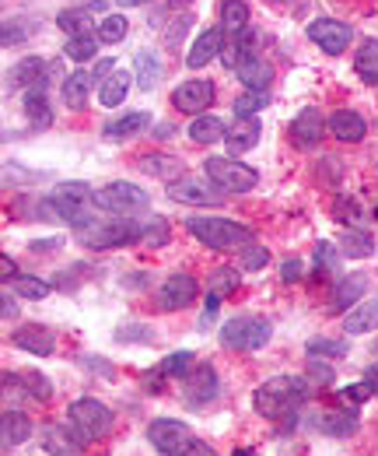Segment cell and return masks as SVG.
<instances>
[{"label":"cell","mask_w":378,"mask_h":456,"mask_svg":"<svg viewBox=\"0 0 378 456\" xmlns=\"http://www.w3.org/2000/svg\"><path fill=\"white\" fill-rule=\"evenodd\" d=\"M193 365H197V354H193V351H172V354H165L158 369H162L168 379H182Z\"/></svg>","instance_id":"7bdbcfd3"},{"label":"cell","mask_w":378,"mask_h":456,"mask_svg":"<svg viewBox=\"0 0 378 456\" xmlns=\"http://www.w3.org/2000/svg\"><path fill=\"white\" fill-rule=\"evenodd\" d=\"M354 70L365 85H378V39H365L358 57H354Z\"/></svg>","instance_id":"f35d334b"},{"label":"cell","mask_w":378,"mask_h":456,"mask_svg":"<svg viewBox=\"0 0 378 456\" xmlns=\"http://www.w3.org/2000/svg\"><path fill=\"white\" fill-rule=\"evenodd\" d=\"M144 235V222L133 218H116V222H92V225L77 228V242L84 249H116V246H130L141 242Z\"/></svg>","instance_id":"277c9868"},{"label":"cell","mask_w":378,"mask_h":456,"mask_svg":"<svg viewBox=\"0 0 378 456\" xmlns=\"http://www.w3.org/2000/svg\"><path fill=\"white\" fill-rule=\"evenodd\" d=\"M4 320H14L18 316V302L11 298V291H4V313H0Z\"/></svg>","instance_id":"94428289"},{"label":"cell","mask_w":378,"mask_h":456,"mask_svg":"<svg viewBox=\"0 0 378 456\" xmlns=\"http://www.w3.org/2000/svg\"><path fill=\"white\" fill-rule=\"evenodd\" d=\"M39 28V21L36 18H28V14H14V18H4V32H0V43H4V50L7 46H18V43H25L32 32Z\"/></svg>","instance_id":"74e56055"},{"label":"cell","mask_w":378,"mask_h":456,"mask_svg":"<svg viewBox=\"0 0 378 456\" xmlns=\"http://www.w3.org/2000/svg\"><path fill=\"white\" fill-rule=\"evenodd\" d=\"M11 285L14 291L21 295V298H32V302H39V298H46L50 295V281H43V278H36V274H14L11 278Z\"/></svg>","instance_id":"60d3db41"},{"label":"cell","mask_w":378,"mask_h":456,"mask_svg":"<svg viewBox=\"0 0 378 456\" xmlns=\"http://www.w3.org/2000/svg\"><path fill=\"white\" fill-rule=\"evenodd\" d=\"M99 32H92V36H70L67 39V57L74 60V63H88L92 57H99Z\"/></svg>","instance_id":"ab89813d"},{"label":"cell","mask_w":378,"mask_h":456,"mask_svg":"<svg viewBox=\"0 0 378 456\" xmlns=\"http://www.w3.org/2000/svg\"><path fill=\"white\" fill-rule=\"evenodd\" d=\"M323 134H326V119L319 110H302V113L291 119V144L302 148V151L316 148L323 141Z\"/></svg>","instance_id":"e0dca14e"},{"label":"cell","mask_w":378,"mask_h":456,"mask_svg":"<svg viewBox=\"0 0 378 456\" xmlns=\"http://www.w3.org/2000/svg\"><path fill=\"white\" fill-rule=\"evenodd\" d=\"M309 358H312V362H309V372H305V376H309L312 383H319V387H329V383H333V369H329L326 362H316V354H309Z\"/></svg>","instance_id":"db71d44e"},{"label":"cell","mask_w":378,"mask_h":456,"mask_svg":"<svg viewBox=\"0 0 378 456\" xmlns=\"http://www.w3.org/2000/svg\"><path fill=\"white\" fill-rule=\"evenodd\" d=\"M302 274H305L302 260H287V264L280 267V278H284V285H294V281H302Z\"/></svg>","instance_id":"9f6ffc18"},{"label":"cell","mask_w":378,"mask_h":456,"mask_svg":"<svg viewBox=\"0 0 378 456\" xmlns=\"http://www.w3.org/2000/svg\"><path fill=\"white\" fill-rule=\"evenodd\" d=\"M186 228H189L193 239H200L207 249H217V253H224V249H242V246L253 242V228L238 225V222H231V218L193 215V218L186 222Z\"/></svg>","instance_id":"7a4b0ae2"},{"label":"cell","mask_w":378,"mask_h":456,"mask_svg":"<svg viewBox=\"0 0 378 456\" xmlns=\"http://www.w3.org/2000/svg\"><path fill=\"white\" fill-rule=\"evenodd\" d=\"M235 74H238V81H242L245 88H270L273 85V63L270 60H263L260 53H256V57L238 60Z\"/></svg>","instance_id":"83f0119b"},{"label":"cell","mask_w":378,"mask_h":456,"mask_svg":"<svg viewBox=\"0 0 378 456\" xmlns=\"http://www.w3.org/2000/svg\"><path fill=\"white\" fill-rule=\"evenodd\" d=\"M368 291V278L365 274H347V278H336L333 285V295H329V309L333 313H347L354 309Z\"/></svg>","instance_id":"ac0fdd59"},{"label":"cell","mask_w":378,"mask_h":456,"mask_svg":"<svg viewBox=\"0 0 378 456\" xmlns=\"http://www.w3.org/2000/svg\"><path fill=\"white\" fill-rule=\"evenodd\" d=\"M186 134H189V141H193V144H221L228 130H224V123H221L217 116L200 113V116H193V123H189V130H186Z\"/></svg>","instance_id":"836d02e7"},{"label":"cell","mask_w":378,"mask_h":456,"mask_svg":"<svg viewBox=\"0 0 378 456\" xmlns=\"http://www.w3.org/2000/svg\"><path fill=\"white\" fill-rule=\"evenodd\" d=\"M0 274H4V281H11V278H14V274H18V267H14V260H11V256H7V253H4V256H0Z\"/></svg>","instance_id":"91938a15"},{"label":"cell","mask_w":378,"mask_h":456,"mask_svg":"<svg viewBox=\"0 0 378 456\" xmlns=\"http://www.w3.org/2000/svg\"><path fill=\"white\" fill-rule=\"evenodd\" d=\"M204 175L214 179L224 193H249L260 183V172L253 169V166H245V162H238L235 155H228V159L224 155H211L204 162Z\"/></svg>","instance_id":"52a82bcc"},{"label":"cell","mask_w":378,"mask_h":456,"mask_svg":"<svg viewBox=\"0 0 378 456\" xmlns=\"http://www.w3.org/2000/svg\"><path fill=\"white\" fill-rule=\"evenodd\" d=\"M270 264V249L267 246H249L245 253H242V267L245 271H263Z\"/></svg>","instance_id":"f5cc1de1"},{"label":"cell","mask_w":378,"mask_h":456,"mask_svg":"<svg viewBox=\"0 0 378 456\" xmlns=\"http://www.w3.org/2000/svg\"><path fill=\"white\" fill-rule=\"evenodd\" d=\"M197 295H200V285H197L193 274H172L162 285V291H158V305H162L165 313H175V309L193 305Z\"/></svg>","instance_id":"9a60e30c"},{"label":"cell","mask_w":378,"mask_h":456,"mask_svg":"<svg viewBox=\"0 0 378 456\" xmlns=\"http://www.w3.org/2000/svg\"><path fill=\"white\" fill-rule=\"evenodd\" d=\"M148 126H151V113H148V110H137V113H126V116H119V119H112V123H106L102 137H106V141H130V137L144 134Z\"/></svg>","instance_id":"f1b7e54d"},{"label":"cell","mask_w":378,"mask_h":456,"mask_svg":"<svg viewBox=\"0 0 378 456\" xmlns=\"http://www.w3.org/2000/svg\"><path fill=\"white\" fill-rule=\"evenodd\" d=\"M305 36L323 50L326 57H340V53H347V46L354 39V28L336 21V18H316V21H309Z\"/></svg>","instance_id":"8fae6325"},{"label":"cell","mask_w":378,"mask_h":456,"mask_svg":"<svg viewBox=\"0 0 378 456\" xmlns=\"http://www.w3.org/2000/svg\"><path fill=\"white\" fill-rule=\"evenodd\" d=\"M67 421L74 425V432H77L84 443H99V439H106L109 432H112L116 414L109 411L102 400L81 397L67 407Z\"/></svg>","instance_id":"8992f818"},{"label":"cell","mask_w":378,"mask_h":456,"mask_svg":"<svg viewBox=\"0 0 378 456\" xmlns=\"http://www.w3.org/2000/svg\"><path fill=\"white\" fill-rule=\"evenodd\" d=\"M267 88H245L238 99H235V110L231 113H245V116H256L263 113V106H267Z\"/></svg>","instance_id":"f6af8a7d"},{"label":"cell","mask_w":378,"mask_h":456,"mask_svg":"<svg viewBox=\"0 0 378 456\" xmlns=\"http://www.w3.org/2000/svg\"><path fill=\"white\" fill-rule=\"evenodd\" d=\"M312 425H316V432H323V436L347 439V436H354V432H358V411H354V407H343V411H323V414H316V418H312Z\"/></svg>","instance_id":"ffe728a7"},{"label":"cell","mask_w":378,"mask_h":456,"mask_svg":"<svg viewBox=\"0 0 378 456\" xmlns=\"http://www.w3.org/2000/svg\"><path fill=\"white\" fill-rule=\"evenodd\" d=\"M123 7H141V4H148V0H119Z\"/></svg>","instance_id":"be15d7a7"},{"label":"cell","mask_w":378,"mask_h":456,"mask_svg":"<svg viewBox=\"0 0 378 456\" xmlns=\"http://www.w3.org/2000/svg\"><path fill=\"white\" fill-rule=\"evenodd\" d=\"M260 137H263V123H260V116L235 113V116H231V123H228L224 144H228V151L238 159V155L253 151V148L260 144Z\"/></svg>","instance_id":"4fadbf2b"},{"label":"cell","mask_w":378,"mask_h":456,"mask_svg":"<svg viewBox=\"0 0 378 456\" xmlns=\"http://www.w3.org/2000/svg\"><path fill=\"white\" fill-rule=\"evenodd\" d=\"M340 249H343V256H354V260H365V256H372L375 253V239L365 232V228H343L340 232Z\"/></svg>","instance_id":"e575fe53"},{"label":"cell","mask_w":378,"mask_h":456,"mask_svg":"<svg viewBox=\"0 0 378 456\" xmlns=\"http://www.w3.org/2000/svg\"><path fill=\"white\" fill-rule=\"evenodd\" d=\"M60 246H63L60 235H53V239H36L32 242V253H50V249H60Z\"/></svg>","instance_id":"680465c9"},{"label":"cell","mask_w":378,"mask_h":456,"mask_svg":"<svg viewBox=\"0 0 378 456\" xmlns=\"http://www.w3.org/2000/svg\"><path fill=\"white\" fill-rule=\"evenodd\" d=\"M43 446H46V453H81L88 443L74 432L70 421H60V425H46L43 428Z\"/></svg>","instance_id":"cb8c5ba5"},{"label":"cell","mask_w":378,"mask_h":456,"mask_svg":"<svg viewBox=\"0 0 378 456\" xmlns=\"http://www.w3.org/2000/svg\"><path fill=\"white\" fill-rule=\"evenodd\" d=\"M217 18H221L224 36H231V39H238L249 28V7H245V0H221Z\"/></svg>","instance_id":"1f68e13d"},{"label":"cell","mask_w":378,"mask_h":456,"mask_svg":"<svg viewBox=\"0 0 378 456\" xmlns=\"http://www.w3.org/2000/svg\"><path fill=\"white\" fill-rule=\"evenodd\" d=\"M309 354H323V358H343L350 351V341H333V338H312L305 344Z\"/></svg>","instance_id":"7dc6e473"},{"label":"cell","mask_w":378,"mask_h":456,"mask_svg":"<svg viewBox=\"0 0 378 456\" xmlns=\"http://www.w3.org/2000/svg\"><path fill=\"white\" fill-rule=\"evenodd\" d=\"M273 327L270 320L263 316H235L221 327V344L228 351H260L263 344L270 341Z\"/></svg>","instance_id":"ba28073f"},{"label":"cell","mask_w":378,"mask_h":456,"mask_svg":"<svg viewBox=\"0 0 378 456\" xmlns=\"http://www.w3.org/2000/svg\"><path fill=\"white\" fill-rule=\"evenodd\" d=\"M112 67H116V60H112V57H102L99 63H95V70H92V81H95V85H102L109 74H112Z\"/></svg>","instance_id":"6f0895ef"},{"label":"cell","mask_w":378,"mask_h":456,"mask_svg":"<svg viewBox=\"0 0 378 456\" xmlns=\"http://www.w3.org/2000/svg\"><path fill=\"white\" fill-rule=\"evenodd\" d=\"M375 327H378V298L358 302V305L347 309V316H343V330H347L350 338H358V334H372Z\"/></svg>","instance_id":"f546056e"},{"label":"cell","mask_w":378,"mask_h":456,"mask_svg":"<svg viewBox=\"0 0 378 456\" xmlns=\"http://www.w3.org/2000/svg\"><path fill=\"white\" fill-rule=\"evenodd\" d=\"M14 347H21V351H28V354H39V358H46V354H53V334L46 330V327H39V323H28V327H18L14 330Z\"/></svg>","instance_id":"d4e9b609"},{"label":"cell","mask_w":378,"mask_h":456,"mask_svg":"<svg viewBox=\"0 0 378 456\" xmlns=\"http://www.w3.org/2000/svg\"><path fill=\"white\" fill-rule=\"evenodd\" d=\"M46 70H50L46 57H21L4 74V88L7 92H28L32 85H43V74Z\"/></svg>","instance_id":"2e32d148"},{"label":"cell","mask_w":378,"mask_h":456,"mask_svg":"<svg viewBox=\"0 0 378 456\" xmlns=\"http://www.w3.org/2000/svg\"><path fill=\"white\" fill-rule=\"evenodd\" d=\"M116 341L119 344H151L155 341V330L144 327V323H123V327L116 330Z\"/></svg>","instance_id":"c3c4849f"},{"label":"cell","mask_w":378,"mask_h":456,"mask_svg":"<svg viewBox=\"0 0 378 456\" xmlns=\"http://www.w3.org/2000/svg\"><path fill=\"white\" fill-rule=\"evenodd\" d=\"M186 4H189V0H168V7H175V11H179V7H186Z\"/></svg>","instance_id":"e7e4bbea"},{"label":"cell","mask_w":378,"mask_h":456,"mask_svg":"<svg viewBox=\"0 0 378 456\" xmlns=\"http://www.w3.org/2000/svg\"><path fill=\"white\" fill-rule=\"evenodd\" d=\"M189 28H193V14H182L179 21H172L168 32H165V46H168V50H179L182 39L189 36Z\"/></svg>","instance_id":"f907efd6"},{"label":"cell","mask_w":378,"mask_h":456,"mask_svg":"<svg viewBox=\"0 0 378 456\" xmlns=\"http://www.w3.org/2000/svg\"><path fill=\"white\" fill-rule=\"evenodd\" d=\"M217 305H221V298L207 291V305H204V313H200V330H207V327H214L217 320Z\"/></svg>","instance_id":"11a10c76"},{"label":"cell","mask_w":378,"mask_h":456,"mask_svg":"<svg viewBox=\"0 0 378 456\" xmlns=\"http://www.w3.org/2000/svg\"><path fill=\"white\" fill-rule=\"evenodd\" d=\"M221 50H224V28L217 25V28H207V32L197 36V43H193V50H189V57H186V67H189V70H200V67H207L211 60L221 57Z\"/></svg>","instance_id":"44dd1931"},{"label":"cell","mask_w":378,"mask_h":456,"mask_svg":"<svg viewBox=\"0 0 378 456\" xmlns=\"http://www.w3.org/2000/svg\"><path fill=\"white\" fill-rule=\"evenodd\" d=\"M365 379L372 383V390L378 394V365H372V369H368V376H365Z\"/></svg>","instance_id":"6125c7cd"},{"label":"cell","mask_w":378,"mask_h":456,"mask_svg":"<svg viewBox=\"0 0 378 456\" xmlns=\"http://www.w3.org/2000/svg\"><path fill=\"white\" fill-rule=\"evenodd\" d=\"M4 390H14V394H28L32 400H46L53 397V387L43 372H25V376H4Z\"/></svg>","instance_id":"4dcf8cb0"},{"label":"cell","mask_w":378,"mask_h":456,"mask_svg":"<svg viewBox=\"0 0 378 456\" xmlns=\"http://www.w3.org/2000/svg\"><path fill=\"white\" fill-rule=\"evenodd\" d=\"M141 242L144 246H151V249H158V246H165L168 242V222L165 218H151V222H144V235H141Z\"/></svg>","instance_id":"681fc988"},{"label":"cell","mask_w":378,"mask_h":456,"mask_svg":"<svg viewBox=\"0 0 378 456\" xmlns=\"http://www.w3.org/2000/svg\"><path fill=\"white\" fill-rule=\"evenodd\" d=\"M267 4H273V7H280V4H291V0H267Z\"/></svg>","instance_id":"03108f58"},{"label":"cell","mask_w":378,"mask_h":456,"mask_svg":"<svg viewBox=\"0 0 378 456\" xmlns=\"http://www.w3.org/2000/svg\"><path fill=\"white\" fill-rule=\"evenodd\" d=\"M32 432H36V425H32V418L28 414H21V411H4V418H0V446L11 453L14 446H21V443H28L32 439Z\"/></svg>","instance_id":"d6986e66"},{"label":"cell","mask_w":378,"mask_h":456,"mask_svg":"<svg viewBox=\"0 0 378 456\" xmlns=\"http://www.w3.org/2000/svg\"><path fill=\"white\" fill-rule=\"evenodd\" d=\"M207 291L217 295V298H228L238 291V271L235 267H217L214 274L207 278Z\"/></svg>","instance_id":"b9f144b4"},{"label":"cell","mask_w":378,"mask_h":456,"mask_svg":"<svg viewBox=\"0 0 378 456\" xmlns=\"http://www.w3.org/2000/svg\"><path fill=\"white\" fill-rule=\"evenodd\" d=\"M214 95H217L214 81H207V77H189V81H182V85L172 92V106H175L179 113L200 116L214 106Z\"/></svg>","instance_id":"7c38bea8"},{"label":"cell","mask_w":378,"mask_h":456,"mask_svg":"<svg viewBox=\"0 0 378 456\" xmlns=\"http://www.w3.org/2000/svg\"><path fill=\"white\" fill-rule=\"evenodd\" d=\"M372 394H375V390H372V383L365 379V383L343 387V390H340V403H343V407H361V403H365V400L372 397Z\"/></svg>","instance_id":"816d5d0a"},{"label":"cell","mask_w":378,"mask_h":456,"mask_svg":"<svg viewBox=\"0 0 378 456\" xmlns=\"http://www.w3.org/2000/svg\"><path fill=\"white\" fill-rule=\"evenodd\" d=\"M92 85H95V81H92V74H84V70H74L70 77H63V81H60L63 106L74 110V113L88 110V88H92Z\"/></svg>","instance_id":"4316f807"},{"label":"cell","mask_w":378,"mask_h":456,"mask_svg":"<svg viewBox=\"0 0 378 456\" xmlns=\"http://www.w3.org/2000/svg\"><path fill=\"white\" fill-rule=\"evenodd\" d=\"M21 110H25V119H28V126H32V130H46V126L53 123V106H50L46 85H32V88L25 92Z\"/></svg>","instance_id":"7402d4cb"},{"label":"cell","mask_w":378,"mask_h":456,"mask_svg":"<svg viewBox=\"0 0 378 456\" xmlns=\"http://www.w3.org/2000/svg\"><path fill=\"white\" fill-rule=\"evenodd\" d=\"M168 197L175 204H189V208H221L224 204V190L207 175H200V179H193V175L172 179L168 183Z\"/></svg>","instance_id":"9c48e42d"},{"label":"cell","mask_w":378,"mask_h":456,"mask_svg":"<svg viewBox=\"0 0 378 456\" xmlns=\"http://www.w3.org/2000/svg\"><path fill=\"white\" fill-rule=\"evenodd\" d=\"M312 390H316V383L309 376H273L263 387H256L253 407L270 421H284V418L298 414V407L312 397Z\"/></svg>","instance_id":"6da1fadb"},{"label":"cell","mask_w":378,"mask_h":456,"mask_svg":"<svg viewBox=\"0 0 378 456\" xmlns=\"http://www.w3.org/2000/svg\"><path fill=\"white\" fill-rule=\"evenodd\" d=\"M148 439H151V446L162 456H175V453H182V446H186L193 436H189V428H186L182 421H175V418H158V421H151Z\"/></svg>","instance_id":"5bb4252c"},{"label":"cell","mask_w":378,"mask_h":456,"mask_svg":"<svg viewBox=\"0 0 378 456\" xmlns=\"http://www.w3.org/2000/svg\"><path fill=\"white\" fill-rule=\"evenodd\" d=\"M126 32H130V21H126L123 14H106V18H102V25H99V39H102L106 46L123 43V39H126Z\"/></svg>","instance_id":"ee69618b"},{"label":"cell","mask_w":378,"mask_h":456,"mask_svg":"<svg viewBox=\"0 0 378 456\" xmlns=\"http://www.w3.org/2000/svg\"><path fill=\"white\" fill-rule=\"evenodd\" d=\"M336 271H340V253L333 249V242H319L316 246V281L336 274Z\"/></svg>","instance_id":"bcb514c9"},{"label":"cell","mask_w":378,"mask_h":456,"mask_svg":"<svg viewBox=\"0 0 378 456\" xmlns=\"http://www.w3.org/2000/svg\"><path fill=\"white\" fill-rule=\"evenodd\" d=\"M95 208H102L106 215H116V218H133V215H144L151 208V197H148L144 186L116 179V183H106L95 193Z\"/></svg>","instance_id":"5b68a950"},{"label":"cell","mask_w":378,"mask_h":456,"mask_svg":"<svg viewBox=\"0 0 378 456\" xmlns=\"http://www.w3.org/2000/svg\"><path fill=\"white\" fill-rule=\"evenodd\" d=\"M162 57L155 53V50H141L137 53V85L144 88V92H155L158 85H162Z\"/></svg>","instance_id":"d590c367"},{"label":"cell","mask_w":378,"mask_h":456,"mask_svg":"<svg viewBox=\"0 0 378 456\" xmlns=\"http://www.w3.org/2000/svg\"><path fill=\"white\" fill-rule=\"evenodd\" d=\"M329 134L336 141H343V144H361L365 134H368V123L354 110H336V113L329 116Z\"/></svg>","instance_id":"603a6c76"},{"label":"cell","mask_w":378,"mask_h":456,"mask_svg":"<svg viewBox=\"0 0 378 456\" xmlns=\"http://www.w3.org/2000/svg\"><path fill=\"white\" fill-rule=\"evenodd\" d=\"M221 394V379H217L214 365H193L186 376H182V403L193 407V411H204L207 403H214Z\"/></svg>","instance_id":"30bf717a"},{"label":"cell","mask_w":378,"mask_h":456,"mask_svg":"<svg viewBox=\"0 0 378 456\" xmlns=\"http://www.w3.org/2000/svg\"><path fill=\"white\" fill-rule=\"evenodd\" d=\"M50 200H53V208H56V218H60V222H67V225L84 228V225H92V222H95V218H92L95 190H92L88 183H81V179L53 186V190H50Z\"/></svg>","instance_id":"3957f363"},{"label":"cell","mask_w":378,"mask_h":456,"mask_svg":"<svg viewBox=\"0 0 378 456\" xmlns=\"http://www.w3.org/2000/svg\"><path fill=\"white\" fill-rule=\"evenodd\" d=\"M56 25L67 32V39H70V36H92V28H95L92 7H67V11L56 14Z\"/></svg>","instance_id":"8d00e7d4"},{"label":"cell","mask_w":378,"mask_h":456,"mask_svg":"<svg viewBox=\"0 0 378 456\" xmlns=\"http://www.w3.org/2000/svg\"><path fill=\"white\" fill-rule=\"evenodd\" d=\"M130 85H133V77H130L126 70H112L106 81L99 85V102H102L106 110L123 106V102H126V95H130Z\"/></svg>","instance_id":"d6a6232c"},{"label":"cell","mask_w":378,"mask_h":456,"mask_svg":"<svg viewBox=\"0 0 378 456\" xmlns=\"http://www.w3.org/2000/svg\"><path fill=\"white\" fill-rule=\"evenodd\" d=\"M137 166L144 175H155V179H165V183H172V179H182V159H175V155H165V151H151V155H141L137 159Z\"/></svg>","instance_id":"484cf974"}]
</instances>
